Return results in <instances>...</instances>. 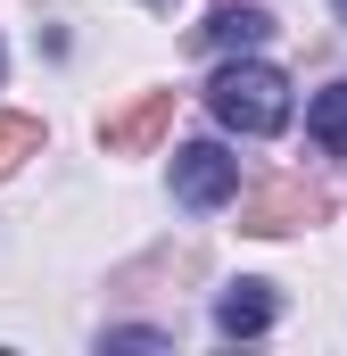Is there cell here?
<instances>
[{
  "label": "cell",
  "mask_w": 347,
  "mask_h": 356,
  "mask_svg": "<svg viewBox=\"0 0 347 356\" xmlns=\"http://www.w3.org/2000/svg\"><path fill=\"white\" fill-rule=\"evenodd\" d=\"M25 158H42V124L33 116H0V182L17 175Z\"/></svg>",
  "instance_id": "obj_8"
},
{
  "label": "cell",
  "mask_w": 347,
  "mask_h": 356,
  "mask_svg": "<svg viewBox=\"0 0 347 356\" xmlns=\"http://www.w3.org/2000/svg\"><path fill=\"white\" fill-rule=\"evenodd\" d=\"M306 133H314L323 149H339V158H347V83L314 91V108H306Z\"/></svg>",
  "instance_id": "obj_7"
},
{
  "label": "cell",
  "mask_w": 347,
  "mask_h": 356,
  "mask_svg": "<svg viewBox=\"0 0 347 356\" xmlns=\"http://www.w3.org/2000/svg\"><path fill=\"white\" fill-rule=\"evenodd\" d=\"M264 323H273V282H232L215 298V332L223 340H257Z\"/></svg>",
  "instance_id": "obj_5"
},
{
  "label": "cell",
  "mask_w": 347,
  "mask_h": 356,
  "mask_svg": "<svg viewBox=\"0 0 347 356\" xmlns=\"http://www.w3.org/2000/svg\"><path fill=\"white\" fill-rule=\"evenodd\" d=\"M166 124H174V91H141L116 116H99V141H108V158H141L166 141Z\"/></svg>",
  "instance_id": "obj_4"
},
{
  "label": "cell",
  "mask_w": 347,
  "mask_h": 356,
  "mask_svg": "<svg viewBox=\"0 0 347 356\" xmlns=\"http://www.w3.org/2000/svg\"><path fill=\"white\" fill-rule=\"evenodd\" d=\"M331 216V199L314 191V182H264L240 199V232H257V241H281V232H298V224H323Z\"/></svg>",
  "instance_id": "obj_2"
},
{
  "label": "cell",
  "mask_w": 347,
  "mask_h": 356,
  "mask_svg": "<svg viewBox=\"0 0 347 356\" xmlns=\"http://www.w3.org/2000/svg\"><path fill=\"white\" fill-rule=\"evenodd\" d=\"M207 108H215V124H232V133H281V124H289V83H281V67H264V58H232V67L207 83Z\"/></svg>",
  "instance_id": "obj_1"
},
{
  "label": "cell",
  "mask_w": 347,
  "mask_h": 356,
  "mask_svg": "<svg viewBox=\"0 0 347 356\" xmlns=\"http://www.w3.org/2000/svg\"><path fill=\"white\" fill-rule=\"evenodd\" d=\"M232 191H240V158H232V149H215V141L174 149V199H182V207H223Z\"/></svg>",
  "instance_id": "obj_3"
},
{
  "label": "cell",
  "mask_w": 347,
  "mask_h": 356,
  "mask_svg": "<svg viewBox=\"0 0 347 356\" xmlns=\"http://www.w3.org/2000/svg\"><path fill=\"white\" fill-rule=\"evenodd\" d=\"M339 17H347V0H339Z\"/></svg>",
  "instance_id": "obj_9"
},
{
  "label": "cell",
  "mask_w": 347,
  "mask_h": 356,
  "mask_svg": "<svg viewBox=\"0 0 347 356\" xmlns=\"http://www.w3.org/2000/svg\"><path fill=\"white\" fill-rule=\"evenodd\" d=\"M264 33H273V17H264V8H232V0H223V8L207 17V33H198V42H207V50H223V58H248Z\"/></svg>",
  "instance_id": "obj_6"
}]
</instances>
